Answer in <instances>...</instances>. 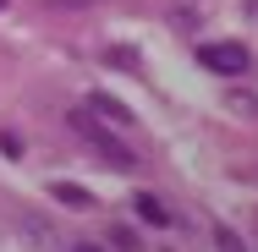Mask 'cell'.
Here are the masks:
<instances>
[{
  "label": "cell",
  "instance_id": "cell-6",
  "mask_svg": "<svg viewBox=\"0 0 258 252\" xmlns=\"http://www.w3.org/2000/svg\"><path fill=\"white\" fill-rule=\"evenodd\" d=\"M214 252H247V241H242L231 225H214Z\"/></svg>",
  "mask_w": 258,
  "mask_h": 252
},
{
  "label": "cell",
  "instance_id": "cell-8",
  "mask_svg": "<svg viewBox=\"0 0 258 252\" xmlns=\"http://www.w3.org/2000/svg\"><path fill=\"white\" fill-rule=\"evenodd\" d=\"M72 252H104V247H88V241H83V247H72Z\"/></svg>",
  "mask_w": 258,
  "mask_h": 252
},
{
  "label": "cell",
  "instance_id": "cell-7",
  "mask_svg": "<svg viewBox=\"0 0 258 252\" xmlns=\"http://www.w3.org/2000/svg\"><path fill=\"white\" fill-rule=\"evenodd\" d=\"M110 247H121V252H138V230H126V225H121V230H110Z\"/></svg>",
  "mask_w": 258,
  "mask_h": 252
},
{
  "label": "cell",
  "instance_id": "cell-9",
  "mask_svg": "<svg viewBox=\"0 0 258 252\" xmlns=\"http://www.w3.org/2000/svg\"><path fill=\"white\" fill-rule=\"evenodd\" d=\"M60 6H88V0H60Z\"/></svg>",
  "mask_w": 258,
  "mask_h": 252
},
{
  "label": "cell",
  "instance_id": "cell-1",
  "mask_svg": "<svg viewBox=\"0 0 258 252\" xmlns=\"http://www.w3.org/2000/svg\"><path fill=\"white\" fill-rule=\"evenodd\" d=\"M72 132H77L88 148L99 153L104 164H115V170H138V153L126 148V143H121L110 126H99V121H94V110H72Z\"/></svg>",
  "mask_w": 258,
  "mask_h": 252
},
{
  "label": "cell",
  "instance_id": "cell-10",
  "mask_svg": "<svg viewBox=\"0 0 258 252\" xmlns=\"http://www.w3.org/2000/svg\"><path fill=\"white\" fill-rule=\"evenodd\" d=\"M0 6H6V0H0Z\"/></svg>",
  "mask_w": 258,
  "mask_h": 252
},
{
  "label": "cell",
  "instance_id": "cell-4",
  "mask_svg": "<svg viewBox=\"0 0 258 252\" xmlns=\"http://www.w3.org/2000/svg\"><path fill=\"white\" fill-rule=\"evenodd\" d=\"M132 208H138V219H143V225H154V230H165V225L176 219V214H170L154 192H138V203H132Z\"/></svg>",
  "mask_w": 258,
  "mask_h": 252
},
{
  "label": "cell",
  "instance_id": "cell-3",
  "mask_svg": "<svg viewBox=\"0 0 258 252\" xmlns=\"http://www.w3.org/2000/svg\"><path fill=\"white\" fill-rule=\"evenodd\" d=\"M88 110L104 115V121H115V126H138V115H132V104L110 99V94H88Z\"/></svg>",
  "mask_w": 258,
  "mask_h": 252
},
{
  "label": "cell",
  "instance_id": "cell-2",
  "mask_svg": "<svg viewBox=\"0 0 258 252\" xmlns=\"http://www.w3.org/2000/svg\"><path fill=\"white\" fill-rule=\"evenodd\" d=\"M198 60H204L209 71H220V77H242V71L253 66L247 44H236V39H220V44H198Z\"/></svg>",
  "mask_w": 258,
  "mask_h": 252
},
{
  "label": "cell",
  "instance_id": "cell-5",
  "mask_svg": "<svg viewBox=\"0 0 258 252\" xmlns=\"http://www.w3.org/2000/svg\"><path fill=\"white\" fill-rule=\"evenodd\" d=\"M50 192H55V203H66V208H94V192H88V187H72V181H55Z\"/></svg>",
  "mask_w": 258,
  "mask_h": 252
}]
</instances>
